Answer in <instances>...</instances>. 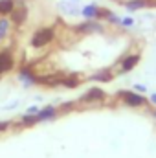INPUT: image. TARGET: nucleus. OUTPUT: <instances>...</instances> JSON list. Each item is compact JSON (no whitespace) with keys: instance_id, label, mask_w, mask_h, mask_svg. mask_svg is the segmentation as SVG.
I'll return each mask as SVG.
<instances>
[{"instance_id":"obj_1","label":"nucleus","mask_w":156,"mask_h":158,"mask_svg":"<svg viewBox=\"0 0 156 158\" xmlns=\"http://www.w3.org/2000/svg\"><path fill=\"white\" fill-rule=\"evenodd\" d=\"M53 37V30L51 28H42V30H37L35 35L31 37V44L35 48H42L44 44H48Z\"/></svg>"},{"instance_id":"obj_11","label":"nucleus","mask_w":156,"mask_h":158,"mask_svg":"<svg viewBox=\"0 0 156 158\" xmlns=\"http://www.w3.org/2000/svg\"><path fill=\"white\" fill-rule=\"evenodd\" d=\"M83 15H84L86 19H94V17L97 15V7H96V6H86V7L83 9Z\"/></svg>"},{"instance_id":"obj_16","label":"nucleus","mask_w":156,"mask_h":158,"mask_svg":"<svg viewBox=\"0 0 156 158\" xmlns=\"http://www.w3.org/2000/svg\"><path fill=\"white\" fill-rule=\"evenodd\" d=\"M134 88H136L138 92H145V86H142V85H134Z\"/></svg>"},{"instance_id":"obj_12","label":"nucleus","mask_w":156,"mask_h":158,"mask_svg":"<svg viewBox=\"0 0 156 158\" xmlns=\"http://www.w3.org/2000/svg\"><path fill=\"white\" fill-rule=\"evenodd\" d=\"M143 6H145V0H134V2H129V4H127V9L134 11V9H140V7H143Z\"/></svg>"},{"instance_id":"obj_9","label":"nucleus","mask_w":156,"mask_h":158,"mask_svg":"<svg viewBox=\"0 0 156 158\" xmlns=\"http://www.w3.org/2000/svg\"><path fill=\"white\" fill-rule=\"evenodd\" d=\"M59 9H63V11H66L68 15H77V7L74 6V4H68V2H61L59 4Z\"/></svg>"},{"instance_id":"obj_10","label":"nucleus","mask_w":156,"mask_h":158,"mask_svg":"<svg viewBox=\"0 0 156 158\" xmlns=\"http://www.w3.org/2000/svg\"><path fill=\"white\" fill-rule=\"evenodd\" d=\"M53 114H55V109H51V107H48V109H44V110H40V112L37 114V116H35V118H37V121H39V119H48V118H51Z\"/></svg>"},{"instance_id":"obj_7","label":"nucleus","mask_w":156,"mask_h":158,"mask_svg":"<svg viewBox=\"0 0 156 158\" xmlns=\"http://www.w3.org/2000/svg\"><path fill=\"white\" fill-rule=\"evenodd\" d=\"M11 13H13V22H15L17 26H18V24H22V22L26 20V7H24V6H20V9H18V11L15 9V11H11Z\"/></svg>"},{"instance_id":"obj_5","label":"nucleus","mask_w":156,"mask_h":158,"mask_svg":"<svg viewBox=\"0 0 156 158\" xmlns=\"http://www.w3.org/2000/svg\"><path fill=\"white\" fill-rule=\"evenodd\" d=\"M37 81L42 85H48V86H55V85H63L64 77L63 76H44V77H39Z\"/></svg>"},{"instance_id":"obj_13","label":"nucleus","mask_w":156,"mask_h":158,"mask_svg":"<svg viewBox=\"0 0 156 158\" xmlns=\"http://www.w3.org/2000/svg\"><path fill=\"white\" fill-rule=\"evenodd\" d=\"M7 28H9V24H7V20L6 19H0V39L6 35V31H7Z\"/></svg>"},{"instance_id":"obj_8","label":"nucleus","mask_w":156,"mask_h":158,"mask_svg":"<svg viewBox=\"0 0 156 158\" xmlns=\"http://www.w3.org/2000/svg\"><path fill=\"white\" fill-rule=\"evenodd\" d=\"M13 9H15L13 0H0V15H9Z\"/></svg>"},{"instance_id":"obj_6","label":"nucleus","mask_w":156,"mask_h":158,"mask_svg":"<svg viewBox=\"0 0 156 158\" xmlns=\"http://www.w3.org/2000/svg\"><path fill=\"white\" fill-rule=\"evenodd\" d=\"M138 61H140V55H129V57H125L123 63H121V70H123V72L132 70V68L138 64Z\"/></svg>"},{"instance_id":"obj_17","label":"nucleus","mask_w":156,"mask_h":158,"mask_svg":"<svg viewBox=\"0 0 156 158\" xmlns=\"http://www.w3.org/2000/svg\"><path fill=\"white\" fill-rule=\"evenodd\" d=\"M6 127H7V123H0V132H2V131H6Z\"/></svg>"},{"instance_id":"obj_4","label":"nucleus","mask_w":156,"mask_h":158,"mask_svg":"<svg viewBox=\"0 0 156 158\" xmlns=\"http://www.w3.org/2000/svg\"><path fill=\"white\" fill-rule=\"evenodd\" d=\"M11 68H13V57H11V53L9 52L0 53V74H4V72H7Z\"/></svg>"},{"instance_id":"obj_15","label":"nucleus","mask_w":156,"mask_h":158,"mask_svg":"<svg viewBox=\"0 0 156 158\" xmlns=\"http://www.w3.org/2000/svg\"><path fill=\"white\" fill-rule=\"evenodd\" d=\"M123 26H132V19H123Z\"/></svg>"},{"instance_id":"obj_2","label":"nucleus","mask_w":156,"mask_h":158,"mask_svg":"<svg viewBox=\"0 0 156 158\" xmlns=\"http://www.w3.org/2000/svg\"><path fill=\"white\" fill-rule=\"evenodd\" d=\"M117 98H121L130 107H142L145 103V98H142L140 94H134V92H117Z\"/></svg>"},{"instance_id":"obj_3","label":"nucleus","mask_w":156,"mask_h":158,"mask_svg":"<svg viewBox=\"0 0 156 158\" xmlns=\"http://www.w3.org/2000/svg\"><path fill=\"white\" fill-rule=\"evenodd\" d=\"M83 99L88 101V103H92V101H101V99H105V92H103L101 88H92V90H88V92L83 96Z\"/></svg>"},{"instance_id":"obj_14","label":"nucleus","mask_w":156,"mask_h":158,"mask_svg":"<svg viewBox=\"0 0 156 158\" xmlns=\"http://www.w3.org/2000/svg\"><path fill=\"white\" fill-rule=\"evenodd\" d=\"M63 85H64V86H77V85H79V79H76V77H64Z\"/></svg>"}]
</instances>
